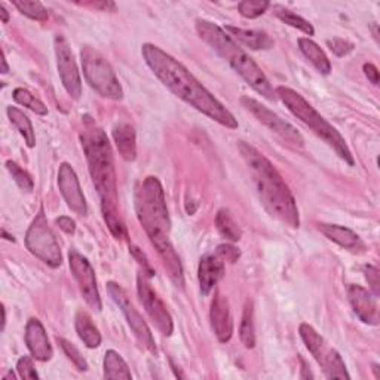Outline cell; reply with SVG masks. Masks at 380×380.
<instances>
[{
  "mask_svg": "<svg viewBox=\"0 0 380 380\" xmlns=\"http://www.w3.org/2000/svg\"><path fill=\"white\" fill-rule=\"evenodd\" d=\"M83 75L91 88L101 97L110 100H122L124 90L120 86L112 65L107 60L91 46H85L80 51Z\"/></svg>",
  "mask_w": 380,
  "mask_h": 380,
  "instance_id": "obj_7",
  "label": "cell"
},
{
  "mask_svg": "<svg viewBox=\"0 0 380 380\" xmlns=\"http://www.w3.org/2000/svg\"><path fill=\"white\" fill-rule=\"evenodd\" d=\"M318 229L325 238L333 241V243H336L337 246L343 248H354L357 247L358 241H359V236L354 231L344 226H339V224L321 223Z\"/></svg>",
  "mask_w": 380,
  "mask_h": 380,
  "instance_id": "obj_24",
  "label": "cell"
},
{
  "mask_svg": "<svg viewBox=\"0 0 380 380\" xmlns=\"http://www.w3.org/2000/svg\"><path fill=\"white\" fill-rule=\"evenodd\" d=\"M113 140L122 159L132 162L137 158V137L132 125L120 122L113 128Z\"/></svg>",
  "mask_w": 380,
  "mask_h": 380,
  "instance_id": "obj_20",
  "label": "cell"
},
{
  "mask_svg": "<svg viewBox=\"0 0 380 380\" xmlns=\"http://www.w3.org/2000/svg\"><path fill=\"white\" fill-rule=\"evenodd\" d=\"M26 343L31 357L36 361L46 362L54 355L45 327L36 318L28 320L26 325Z\"/></svg>",
  "mask_w": 380,
  "mask_h": 380,
  "instance_id": "obj_18",
  "label": "cell"
},
{
  "mask_svg": "<svg viewBox=\"0 0 380 380\" xmlns=\"http://www.w3.org/2000/svg\"><path fill=\"white\" fill-rule=\"evenodd\" d=\"M348 299L357 317L369 325L379 324V307L376 297L361 285H349Z\"/></svg>",
  "mask_w": 380,
  "mask_h": 380,
  "instance_id": "obj_17",
  "label": "cell"
},
{
  "mask_svg": "<svg viewBox=\"0 0 380 380\" xmlns=\"http://www.w3.org/2000/svg\"><path fill=\"white\" fill-rule=\"evenodd\" d=\"M4 379H15V374H14L12 371H9L8 374H5V376H4Z\"/></svg>",
  "mask_w": 380,
  "mask_h": 380,
  "instance_id": "obj_48",
  "label": "cell"
},
{
  "mask_svg": "<svg viewBox=\"0 0 380 380\" xmlns=\"http://www.w3.org/2000/svg\"><path fill=\"white\" fill-rule=\"evenodd\" d=\"M142 54L153 75L176 97L223 127L231 130L239 127L235 116L179 60L152 43L142 46Z\"/></svg>",
  "mask_w": 380,
  "mask_h": 380,
  "instance_id": "obj_1",
  "label": "cell"
},
{
  "mask_svg": "<svg viewBox=\"0 0 380 380\" xmlns=\"http://www.w3.org/2000/svg\"><path fill=\"white\" fill-rule=\"evenodd\" d=\"M0 15H2V21L6 24L9 21V12L6 11L5 5H0Z\"/></svg>",
  "mask_w": 380,
  "mask_h": 380,
  "instance_id": "obj_44",
  "label": "cell"
},
{
  "mask_svg": "<svg viewBox=\"0 0 380 380\" xmlns=\"http://www.w3.org/2000/svg\"><path fill=\"white\" fill-rule=\"evenodd\" d=\"M16 371L21 379H39V374L34 369L33 359L30 357H21L16 362Z\"/></svg>",
  "mask_w": 380,
  "mask_h": 380,
  "instance_id": "obj_35",
  "label": "cell"
},
{
  "mask_svg": "<svg viewBox=\"0 0 380 380\" xmlns=\"http://www.w3.org/2000/svg\"><path fill=\"white\" fill-rule=\"evenodd\" d=\"M27 250L34 255L41 258L43 263L49 268H60L63 263V254L58 241L51 231L48 220L45 217L43 209H41L36 218L33 220L26 235Z\"/></svg>",
  "mask_w": 380,
  "mask_h": 380,
  "instance_id": "obj_8",
  "label": "cell"
},
{
  "mask_svg": "<svg viewBox=\"0 0 380 380\" xmlns=\"http://www.w3.org/2000/svg\"><path fill=\"white\" fill-rule=\"evenodd\" d=\"M6 168L11 172L14 181L19 184V187L21 190H24V192H27V194L31 192L33 187H34V183L26 169H23L19 164H15L14 161H6Z\"/></svg>",
  "mask_w": 380,
  "mask_h": 380,
  "instance_id": "obj_33",
  "label": "cell"
},
{
  "mask_svg": "<svg viewBox=\"0 0 380 380\" xmlns=\"http://www.w3.org/2000/svg\"><path fill=\"white\" fill-rule=\"evenodd\" d=\"M58 187L68 209L78 216H86V213H88V205H86V199L82 192L79 179L70 164L64 162L60 165Z\"/></svg>",
  "mask_w": 380,
  "mask_h": 380,
  "instance_id": "obj_15",
  "label": "cell"
},
{
  "mask_svg": "<svg viewBox=\"0 0 380 380\" xmlns=\"http://www.w3.org/2000/svg\"><path fill=\"white\" fill-rule=\"evenodd\" d=\"M270 8V4L266 0H244V2L238 4V11L239 14L244 16V19H258V16L263 15L268 9Z\"/></svg>",
  "mask_w": 380,
  "mask_h": 380,
  "instance_id": "obj_32",
  "label": "cell"
},
{
  "mask_svg": "<svg viewBox=\"0 0 380 380\" xmlns=\"http://www.w3.org/2000/svg\"><path fill=\"white\" fill-rule=\"evenodd\" d=\"M224 275V260L218 254H206L199 260L198 280L201 292L209 296Z\"/></svg>",
  "mask_w": 380,
  "mask_h": 380,
  "instance_id": "obj_19",
  "label": "cell"
},
{
  "mask_svg": "<svg viewBox=\"0 0 380 380\" xmlns=\"http://www.w3.org/2000/svg\"><path fill=\"white\" fill-rule=\"evenodd\" d=\"M217 254L223 258V260H228L231 263H235L238 260V258H239V255H241L239 250L236 247L231 246V244H221V246H218L217 247Z\"/></svg>",
  "mask_w": 380,
  "mask_h": 380,
  "instance_id": "obj_38",
  "label": "cell"
},
{
  "mask_svg": "<svg viewBox=\"0 0 380 380\" xmlns=\"http://www.w3.org/2000/svg\"><path fill=\"white\" fill-rule=\"evenodd\" d=\"M216 228L223 238L232 241V243H238L241 236H243V232H241L239 226L232 218L231 213L224 209L218 210L216 216Z\"/></svg>",
  "mask_w": 380,
  "mask_h": 380,
  "instance_id": "obj_28",
  "label": "cell"
},
{
  "mask_svg": "<svg viewBox=\"0 0 380 380\" xmlns=\"http://www.w3.org/2000/svg\"><path fill=\"white\" fill-rule=\"evenodd\" d=\"M299 334L306 344L307 351L312 354L318 364L325 373L327 379H351L344 361L342 359L340 354L328 347L325 339L315 330L312 325L300 324Z\"/></svg>",
  "mask_w": 380,
  "mask_h": 380,
  "instance_id": "obj_9",
  "label": "cell"
},
{
  "mask_svg": "<svg viewBox=\"0 0 380 380\" xmlns=\"http://www.w3.org/2000/svg\"><path fill=\"white\" fill-rule=\"evenodd\" d=\"M105 377L106 379H125L131 380L132 374L125 359L116 351L110 349L105 355Z\"/></svg>",
  "mask_w": 380,
  "mask_h": 380,
  "instance_id": "obj_26",
  "label": "cell"
},
{
  "mask_svg": "<svg viewBox=\"0 0 380 380\" xmlns=\"http://www.w3.org/2000/svg\"><path fill=\"white\" fill-rule=\"evenodd\" d=\"M272 9H273V14L278 16V19L283 23L303 31L305 34H307V36H314V34H315V30H314L312 24H310L309 21H306L305 19H302L300 15L295 14L292 11H290V9H287V8L281 6V5H273Z\"/></svg>",
  "mask_w": 380,
  "mask_h": 380,
  "instance_id": "obj_27",
  "label": "cell"
},
{
  "mask_svg": "<svg viewBox=\"0 0 380 380\" xmlns=\"http://www.w3.org/2000/svg\"><path fill=\"white\" fill-rule=\"evenodd\" d=\"M80 142L86 161H88L93 183L101 199L102 218L116 239H124L127 238V231L124 220L119 214L116 171L109 138L94 120L86 117Z\"/></svg>",
  "mask_w": 380,
  "mask_h": 380,
  "instance_id": "obj_2",
  "label": "cell"
},
{
  "mask_svg": "<svg viewBox=\"0 0 380 380\" xmlns=\"http://www.w3.org/2000/svg\"><path fill=\"white\" fill-rule=\"evenodd\" d=\"M364 73L373 85H379V70L374 64H371V63L364 64Z\"/></svg>",
  "mask_w": 380,
  "mask_h": 380,
  "instance_id": "obj_41",
  "label": "cell"
},
{
  "mask_svg": "<svg viewBox=\"0 0 380 380\" xmlns=\"http://www.w3.org/2000/svg\"><path fill=\"white\" fill-rule=\"evenodd\" d=\"M6 113H8L11 124L23 135L26 144L28 147H34V144H36V135H34L33 125L30 122V119L27 117V115H24L20 109L12 107V106L6 109Z\"/></svg>",
  "mask_w": 380,
  "mask_h": 380,
  "instance_id": "obj_25",
  "label": "cell"
},
{
  "mask_svg": "<svg viewBox=\"0 0 380 380\" xmlns=\"http://www.w3.org/2000/svg\"><path fill=\"white\" fill-rule=\"evenodd\" d=\"M14 100L19 102V105L30 109L31 112H34L36 115H41V116H45L48 115V107L43 105V102L34 97L30 91L24 90V88H16L14 91Z\"/></svg>",
  "mask_w": 380,
  "mask_h": 380,
  "instance_id": "obj_31",
  "label": "cell"
},
{
  "mask_svg": "<svg viewBox=\"0 0 380 380\" xmlns=\"http://www.w3.org/2000/svg\"><path fill=\"white\" fill-rule=\"evenodd\" d=\"M150 276L142 270L137 276V291L138 297H140L142 305L144 306L146 312L154 327L164 334V336H171L174 332V322H172L171 314L167 310L165 303L161 300L158 296V292L154 291L149 283Z\"/></svg>",
  "mask_w": 380,
  "mask_h": 380,
  "instance_id": "obj_11",
  "label": "cell"
},
{
  "mask_svg": "<svg viewBox=\"0 0 380 380\" xmlns=\"http://www.w3.org/2000/svg\"><path fill=\"white\" fill-rule=\"evenodd\" d=\"M135 211L138 221L157 248L169 280L177 287H184V275L180 257L171 243V220L161 181L146 177L135 189Z\"/></svg>",
  "mask_w": 380,
  "mask_h": 380,
  "instance_id": "obj_3",
  "label": "cell"
},
{
  "mask_svg": "<svg viewBox=\"0 0 380 380\" xmlns=\"http://www.w3.org/2000/svg\"><path fill=\"white\" fill-rule=\"evenodd\" d=\"M68 263H70L72 273L79 285V290L82 292L85 302L88 303V306L95 309L97 312H100L102 307L101 297H100L98 287H97L95 272L91 263L88 262V258L83 257L76 250H70V253H68Z\"/></svg>",
  "mask_w": 380,
  "mask_h": 380,
  "instance_id": "obj_13",
  "label": "cell"
},
{
  "mask_svg": "<svg viewBox=\"0 0 380 380\" xmlns=\"http://www.w3.org/2000/svg\"><path fill=\"white\" fill-rule=\"evenodd\" d=\"M302 366H303V369H302V374H300V377H302V379H312V377H314V374L310 373V370L307 369L306 362H305L303 359H302Z\"/></svg>",
  "mask_w": 380,
  "mask_h": 380,
  "instance_id": "obj_43",
  "label": "cell"
},
{
  "mask_svg": "<svg viewBox=\"0 0 380 380\" xmlns=\"http://www.w3.org/2000/svg\"><path fill=\"white\" fill-rule=\"evenodd\" d=\"M57 224H58L61 231H64L68 235H73L76 232V223L70 217H67V216L58 217L57 218Z\"/></svg>",
  "mask_w": 380,
  "mask_h": 380,
  "instance_id": "obj_39",
  "label": "cell"
},
{
  "mask_svg": "<svg viewBox=\"0 0 380 380\" xmlns=\"http://www.w3.org/2000/svg\"><path fill=\"white\" fill-rule=\"evenodd\" d=\"M241 105H243V107H246L258 122L268 127L276 135H280L284 142L295 147H303L305 140L302 134L291 124H288L287 120H284L283 117L273 113L270 109L263 106L260 101H257L251 97H243L241 98Z\"/></svg>",
  "mask_w": 380,
  "mask_h": 380,
  "instance_id": "obj_12",
  "label": "cell"
},
{
  "mask_svg": "<svg viewBox=\"0 0 380 380\" xmlns=\"http://www.w3.org/2000/svg\"><path fill=\"white\" fill-rule=\"evenodd\" d=\"M373 370H374V374H376V377L379 379V377H380V374H379V366H377V364H374V366H373Z\"/></svg>",
  "mask_w": 380,
  "mask_h": 380,
  "instance_id": "obj_47",
  "label": "cell"
},
{
  "mask_svg": "<svg viewBox=\"0 0 380 380\" xmlns=\"http://www.w3.org/2000/svg\"><path fill=\"white\" fill-rule=\"evenodd\" d=\"M210 320L217 340L220 343H228L233 334V320L231 314L229 300L224 297L220 291H217L214 295L210 310Z\"/></svg>",
  "mask_w": 380,
  "mask_h": 380,
  "instance_id": "obj_16",
  "label": "cell"
},
{
  "mask_svg": "<svg viewBox=\"0 0 380 380\" xmlns=\"http://www.w3.org/2000/svg\"><path fill=\"white\" fill-rule=\"evenodd\" d=\"M14 6L19 9L23 15L28 16L30 20L43 23V21H48V19H49V11L41 2H31V0H19V2H14Z\"/></svg>",
  "mask_w": 380,
  "mask_h": 380,
  "instance_id": "obj_30",
  "label": "cell"
},
{
  "mask_svg": "<svg viewBox=\"0 0 380 380\" xmlns=\"http://www.w3.org/2000/svg\"><path fill=\"white\" fill-rule=\"evenodd\" d=\"M75 327L79 339L88 347L90 349H95L101 344V334L98 328L94 325L91 317L85 312V310H79L75 318Z\"/></svg>",
  "mask_w": 380,
  "mask_h": 380,
  "instance_id": "obj_22",
  "label": "cell"
},
{
  "mask_svg": "<svg viewBox=\"0 0 380 380\" xmlns=\"http://www.w3.org/2000/svg\"><path fill=\"white\" fill-rule=\"evenodd\" d=\"M224 31H226L231 38H235L238 42L254 51L270 49L275 45L269 34L262 30H246L233 26H226L224 27Z\"/></svg>",
  "mask_w": 380,
  "mask_h": 380,
  "instance_id": "obj_21",
  "label": "cell"
},
{
  "mask_svg": "<svg viewBox=\"0 0 380 380\" xmlns=\"http://www.w3.org/2000/svg\"><path fill=\"white\" fill-rule=\"evenodd\" d=\"M54 48L57 56V65L58 73L63 82L64 90L67 94L73 97L75 100H79L82 95V80L78 70L76 61L73 58L72 48L68 45L67 39L61 34H57L54 38Z\"/></svg>",
  "mask_w": 380,
  "mask_h": 380,
  "instance_id": "obj_14",
  "label": "cell"
},
{
  "mask_svg": "<svg viewBox=\"0 0 380 380\" xmlns=\"http://www.w3.org/2000/svg\"><path fill=\"white\" fill-rule=\"evenodd\" d=\"M196 33L199 34V38L206 45L211 46L213 51H216V53L226 61L255 93H258L269 101L276 100L275 90L272 88L266 75L262 72V68L257 65V63L229 36L226 31H224V28L211 21L196 20Z\"/></svg>",
  "mask_w": 380,
  "mask_h": 380,
  "instance_id": "obj_5",
  "label": "cell"
},
{
  "mask_svg": "<svg viewBox=\"0 0 380 380\" xmlns=\"http://www.w3.org/2000/svg\"><path fill=\"white\" fill-rule=\"evenodd\" d=\"M5 325H6V310L5 306H2V330H5Z\"/></svg>",
  "mask_w": 380,
  "mask_h": 380,
  "instance_id": "obj_46",
  "label": "cell"
},
{
  "mask_svg": "<svg viewBox=\"0 0 380 380\" xmlns=\"http://www.w3.org/2000/svg\"><path fill=\"white\" fill-rule=\"evenodd\" d=\"M328 48L333 51V54L337 57H344L354 51V43L344 41V39H333V41H327Z\"/></svg>",
  "mask_w": 380,
  "mask_h": 380,
  "instance_id": "obj_36",
  "label": "cell"
},
{
  "mask_svg": "<svg viewBox=\"0 0 380 380\" xmlns=\"http://www.w3.org/2000/svg\"><path fill=\"white\" fill-rule=\"evenodd\" d=\"M2 73L6 75L9 72V67H8V63H6V58H5V54H4V58H2Z\"/></svg>",
  "mask_w": 380,
  "mask_h": 380,
  "instance_id": "obj_45",
  "label": "cell"
},
{
  "mask_svg": "<svg viewBox=\"0 0 380 380\" xmlns=\"http://www.w3.org/2000/svg\"><path fill=\"white\" fill-rule=\"evenodd\" d=\"M107 291H109L112 300L120 307V310H122V314L125 315L127 322L132 330L134 336L137 337V340L140 342L149 352L157 355L158 354L157 343H154L150 328L146 324V321L143 320V317L140 315V312H138V310L135 309L132 302L130 300L127 291L116 283H109Z\"/></svg>",
  "mask_w": 380,
  "mask_h": 380,
  "instance_id": "obj_10",
  "label": "cell"
},
{
  "mask_svg": "<svg viewBox=\"0 0 380 380\" xmlns=\"http://www.w3.org/2000/svg\"><path fill=\"white\" fill-rule=\"evenodd\" d=\"M57 342L60 343V347L63 348L64 354L68 357V359H70L73 364L76 366L78 370L80 371H86L90 367H88V362H86V359L83 358V355L79 352V349L75 347L73 343H70L68 340L65 339H57Z\"/></svg>",
  "mask_w": 380,
  "mask_h": 380,
  "instance_id": "obj_34",
  "label": "cell"
},
{
  "mask_svg": "<svg viewBox=\"0 0 380 380\" xmlns=\"http://www.w3.org/2000/svg\"><path fill=\"white\" fill-rule=\"evenodd\" d=\"M238 147L241 157H243L251 172L257 195L260 198L266 211L272 217H276L288 224V226L299 228L300 217L296 199L280 172L276 171L265 154L258 152L254 146L246 142H239Z\"/></svg>",
  "mask_w": 380,
  "mask_h": 380,
  "instance_id": "obj_4",
  "label": "cell"
},
{
  "mask_svg": "<svg viewBox=\"0 0 380 380\" xmlns=\"http://www.w3.org/2000/svg\"><path fill=\"white\" fill-rule=\"evenodd\" d=\"M239 337L246 348L253 349L255 347V328H254V310L253 302H247L244 307L243 321H241L239 328Z\"/></svg>",
  "mask_w": 380,
  "mask_h": 380,
  "instance_id": "obj_29",
  "label": "cell"
},
{
  "mask_svg": "<svg viewBox=\"0 0 380 380\" xmlns=\"http://www.w3.org/2000/svg\"><path fill=\"white\" fill-rule=\"evenodd\" d=\"M364 273H366V280L369 281V285L373 291V296L377 297L380 295V283H379V269L369 265L364 268Z\"/></svg>",
  "mask_w": 380,
  "mask_h": 380,
  "instance_id": "obj_37",
  "label": "cell"
},
{
  "mask_svg": "<svg viewBox=\"0 0 380 380\" xmlns=\"http://www.w3.org/2000/svg\"><path fill=\"white\" fill-rule=\"evenodd\" d=\"M299 48L302 51V54L315 65L317 70L322 75H330L332 72V63L325 56L324 51L317 45L314 41H310L309 38H300L299 39Z\"/></svg>",
  "mask_w": 380,
  "mask_h": 380,
  "instance_id": "obj_23",
  "label": "cell"
},
{
  "mask_svg": "<svg viewBox=\"0 0 380 380\" xmlns=\"http://www.w3.org/2000/svg\"><path fill=\"white\" fill-rule=\"evenodd\" d=\"M275 94L292 115L300 119L307 128L312 130L314 134H317L321 140H324L330 146L342 161H344L351 167L355 164L352 153L340 132L332 124H328L297 91L288 88V86H278V88L275 90Z\"/></svg>",
  "mask_w": 380,
  "mask_h": 380,
  "instance_id": "obj_6",
  "label": "cell"
},
{
  "mask_svg": "<svg viewBox=\"0 0 380 380\" xmlns=\"http://www.w3.org/2000/svg\"><path fill=\"white\" fill-rule=\"evenodd\" d=\"M83 6H90V8H95V9H101L105 12H110L116 9V5L113 2H93V4H83Z\"/></svg>",
  "mask_w": 380,
  "mask_h": 380,
  "instance_id": "obj_42",
  "label": "cell"
},
{
  "mask_svg": "<svg viewBox=\"0 0 380 380\" xmlns=\"http://www.w3.org/2000/svg\"><path fill=\"white\" fill-rule=\"evenodd\" d=\"M131 253L134 254V257L137 258V260H138V263H140L142 266H143V270L149 275V276H153V269L150 268V265L147 263V260H146V255L140 251V250H138V248H135V247H132L131 248Z\"/></svg>",
  "mask_w": 380,
  "mask_h": 380,
  "instance_id": "obj_40",
  "label": "cell"
}]
</instances>
